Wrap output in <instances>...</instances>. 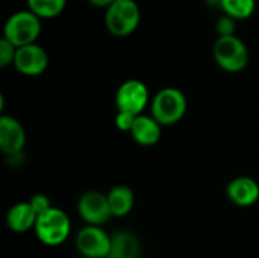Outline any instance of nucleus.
<instances>
[{
    "label": "nucleus",
    "instance_id": "obj_15",
    "mask_svg": "<svg viewBox=\"0 0 259 258\" xmlns=\"http://www.w3.org/2000/svg\"><path fill=\"white\" fill-rule=\"evenodd\" d=\"M106 195L114 217H124L132 211L135 204V195L131 187L120 184L112 187Z\"/></svg>",
    "mask_w": 259,
    "mask_h": 258
},
{
    "label": "nucleus",
    "instance_id": "obj_19",
    "mask_svg": "<svg viewBox=\"0 0 259 258\" xmlns=\"http://www.w3.org/2000/svg\"><path fill=\"white\" fill-rule=\"evenodd\" d=\"M237 30V20L228 14H223L222 17H219L217 23H215V32L219 33V36H228V35H235Z\"/></svg>",
    "mask_w": 259,
    "mask_h": 258
},
{
    "label": "nucleus",
    "instance_id": "obj_12",
    "mask_svg": "<svg viewBox=\"0 0 259 258\" xmlns=\"http://www.w3.org/2000/svg\"><path fill=\"white\" fill-rule=\"evenodd\" d=\"M161 129L162 125L150 114H138L134 120L132 129H131V137L138 143L140 146H153L159 141L161 138Z\"/></svg>",
    "mask_w": 259,
    "mask_h": 258
},
{
    "label": "nucleus",
    "instance_id": "obj_13",
    "mask_svg": "<svg viewBox=\"0 0 259 258\" xmlns=\"http://www.w3.org/2000/svg\"><path fill=\"white\" fill-rule=\"evenodd\" d=\"M38 214L32 208L30 202H18L8 210L6 225L14 233H27L35 228Z\"/></svg>",
    "mask_w": 259,
    "mask_h": 258
},
{
    "label": "nucleus",
    "instance_id": "obj_18",
    "mask_svg": "<svg viewBox=\"0 0 259 258\" xmlns=\"http://www.w3.org/2000/svg\"><path fill=\"white\" fill-rule=\"evenodd\" d=\"M15 53H17V47L3 36L0 40V67L5 68L8 65H12L15 59Z\"/></svg>",
    "mask_w": 259,
    "mask_h": 258
},
{
    "label": "nucleus",
    "instance_id": "obj_10",
    "mask_svg": "<svg viewBox=\"0 0 259 258\" xmlns=\"http://www.w3.org/2000/svg\"><path fill=\"white\" fill-rule=\"evenodd\" d=\"M26 146V131L23 125L11 116L0 117V149L6 157L23 154Z\"/></svg>",
    "mask_w": 259,
    "mask_h": 258
},
{
    "label": "nucleus",
    "instance_id": "obj_16",
    "mask_svg": "<svg viewBox=\"0 0 259 258\" xmlns=\"http://www.w3.org/2000/svg\"><path fill=\"white\" fill-rule=\"evenodd\" d=\"M255 8V0H220V9L223 11V14H228L235 20H246L252 17Z\"/></svg>",
    "mask_w": 259,
    "mask_h": 258
},
{
    "label": "nucleus",
    "instance_id": "obj_5",
    "mask_svg": "<svg viewBox=\"0 0 259 258\" xmlns=\"http://www.w3.org/2000/svg\"><path fill=\"white\" fill-rule=\"evenodd\" d=\"M41 20L30 9L14 12L5 23L3 36L15 47L36 43L41 33Z\"/></svg>",
    "mask_w": 259,
    "mask_h": 258
},
{
    "label": "nucleus",
    "instance_id": "obj_8",
    "mask_svg": "<svg viewBox=\"0 0 259 258\" xmlns=\"http://www.w3.org/2000/svg\"><path fill=\"white\" fill-rule=\"evenodd\" d=\"M76 248L82 258L108 257L111 251V237L99 225H88L77 233Z\"/></svg>",
    "mask_w": 259,
    "mask_h": 258
},
{
    "label": "nucleus",
    "instance_id": "obj_22",
    "mask_svg": "<svg viewBox=\"0 0 259 258\" xmlns=\"http://www.w3.org/2000/svg\"><path fill=\"white\" fill-rule=\"evenodd\" d=\"M93 6H97V8H108L109 5H112L115 0H88Z\"/></svg>",
    "mask_w": 259,
    "mask_h": 258
},
{
    "label": "nucleus",
    "instance_id": "obj_14",
    "mask_svg": "<svg viewBox=\"0 0 259 258\" xmlns=\"http://www.w3.org/2000/svg\"><path fill=\"white\" fill-rule=\"evenodd\" d=\"M140 251L141 246L137 236L129 231H118L111 237V258H138Z\"/></svg>",
    "mask_w": 259,
    "mask_h": 258
},
{
    "label": "nucleus",
    "instance_id": "obj_2",
    "mask_svg": "<svg viewBox=\"0 0 259 258\" xmlns=\"http://www.w3.org/2000/svg\"><path fill=\"white\" fill-rule=\"evenodd\" d=\"M141 9L135 0H115L105 11V26L114 36L124 38L137 30Z\"/></svg>",
    "mask_w": 259,
    "mask_h": 258
},
{
    "label": "nucleus",
    "instance_id": "obj_3",
    "mask_svg": "<svg viewBox=\"0 0 259 258\" xmlns=\"http://www.w3.org/2000/svg\"><path fill=\"white\" fill-rule=\"evenodd\" d=\"M212 56L217 65L229 73H238L249 64V49L237 35L219 36L212 46Z\"/></svg>",
    "mask_w": 259,
    "mask_h": 258
},
{
    "label": "nucleus",
    "instance_id": "obj_23",
    "mask_svg": "<svg viewBox=\"0 0 259 258\" xmlns=\"http://www.w3.org/2000/svg\"><path fill=\"white\" fill-rule=\"evenodd\" d=\"M100 258H111V257H109V255H108V257H100Z\"/></svg>",
    "mask_w": 259,
    "mask_h": 258
},
{
    "label": "nucleus",
    "instance_id": "obj_11",
    "mask_svg": "<svg viewBox=\"0 0 259 258\" xmlns=\"http://www.w3.org/2000/svg\"><path fill=\"white\" fill-rule=\"evenodd\" d=\"M229 201L237 207H252L259 199V184L249 176H238L226 187Z\"/></svg>",
    "mask_w": 259,
    "mask_h": 258
},
{
    "label": "nucleus",
    "instance_id": "obj_4",
    "mask_svg": "<svg viewBox=\"0 0 259 258\" xmlns=\"http://www.w3.org/2000/svg\"><path fill=\"white\" fill-rule=\"evenodd\" d=\"M33 230L41 243L46 246H58L68 239L71 224L65 211L52 207L38 216Z\"/></svg>",
    "mask_w": 259,
    "mask_h": 258
},
{
    "label": "nucleus",
    "instance_id": "obj_7",
    "mask_svg": "<svg viewBox=\"0 0 259 258\" xmlns=\"http://www.w3.org/2000/svg\"><path fill=\"white\" fill-rule=\"evenodd\" d=\"M77 213L88 225H105L112 216L108 202V195L91 190L83 193L77 201Z\"/></svg>",
    "mask_w": 259,
    "mask_h": 258
},
{
    "label": "nucleus",
    "instance_id": "obj_20",
    "mask_svg": "<svg viewBox=\"0 0 259 258\" xmlns=\"http://www.w3.org/2000/svg\"><path fill=\"white\" fill-rule=\"evenodd\" d=\"M135 114L132 113H126V111H118L115 116V126L123 131V132H131L134 120H135Z\"/></svg>",
    "mask_w": 259,
    "mask_h": 258
},
{
    "label": "nucleus",
    "instance_id": "obj_9",
    "mask_svg": "<svg viewBox=\"0 0 259 258\" xmlns=\"http://www.w3.org/2000/svg\"><path fill=\"white\" fill-rule=\"evenodd\" d=\"M15 70L24 76H39L49 67L47 52L36 43H30L21 47H17L14 64Z\"/></svg>",
    "mask_w": 259,
    "mask_h": 258
},
{
    "label": "nucleus",
    "instance_id": "obj_17",
    "mask_svg": "<svg viewBox=\"0 0 259 258\" xmlns=\"http://www.w3.org/2000/svg\"><path fill=\"white\" fill-rule=\"evenodd\" d=\"M67 0H27V9L39 18H55L65 9Z\"/></svg>",
    "mask_w": 259,
    "mask_h": 258
},
{
    "label": "nucleus",
    "instance_id": "obj_6",
    "mask_svg": "<svg viewBox=\"0 0 259 258\" xmlns=\"http://www.w3.org/2000/svg\"><path fill=\"white\" fill-rule=\"evenodd\" d=\"M150 102L147 85L138 79L124 81L115 93V106L117 111L132 113L135 116L143 114L146 106Z\"/></svg>",
    "mask_w": 259,
    "mask_h": 258
},
{
    "label": "nucleus",
    "instance_id": "obj_1",
    "mask_svg": "<svg viewBox=\"0 0 259 258\" xmlns=\"http://www.w3.org/2000/svg\"><path fill=\"white\" fill-rule=\"evenodd\" d=\"M187 108L188 102L185 94L175 87H165L159 90L150 102L152 116L162 126H171L181 122L187 113Z\"/></svg>",
    "mask_w": 259,
    "mask_h": 258
},
{
    "label": "nucleus",
    "instance_id": "obj_21",
    "mask_svg": "<svg viewBox=\"0 0 259 258\" xmlns=\"http://www.w3.org/2000/svg\"><path fill=\"white\" fill-rule=\"evenodd\" d=\"M29 202H30L32 208L35 210V213H36L38 216L42 214L44 211H47L49 208H52V202H50L49 196H46V195H42V193L33 195V196L30 198Z\"/></svg>",
    "mask_w": 259,
    "mask_h": 258
}]
</instances>
